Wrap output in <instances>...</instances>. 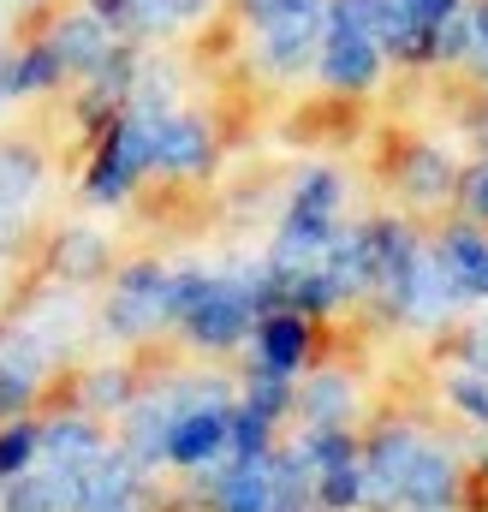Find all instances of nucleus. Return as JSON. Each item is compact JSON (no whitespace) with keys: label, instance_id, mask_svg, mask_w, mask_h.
I'll use <instances>...</instances> for the list:
<instances>
[{"label":"nucleus","instance_id":"1","mask_svg":"<svg viewBox=\"0 0 488 512\" xmlns=\"http://www.w3.org/2000/svg\"><path fill=\"white\" fill-rule=\"evenodd\" d=\"M143 173H155V120L137 108H120L102 126V149L84 173V191H90V203H125Z\"/></svg>","mask_w":488,"mask_h":512},{"label":"nucleus","instance_id":"2","mask_svg":"<svg viewBox=\"0 0 488 512\" xmlns=\"http://www.w3.org/2000/svg\"><path fill=\"white\" fill-rule=\"evenodd\" d=\"M322 42H328V0H304V6H286V12H268V18L250 24L256 66L274 72V78H304V72H316Z\"/></svg>","mask_w":488,"mask_h":512},{"label":"nucleus","instance_id":"3","mask_svg":"<svg viewBox=\"0 0 488 512\" xmlns=\"http://www.w3.org/2000/svg\"><path fill=\"white\" fill-rule=\"evenodd\" d=\"M262 322V298H256V274H244V280H227V274H209V286H203V298L179 316V328L197 340V346H209V352H221V346H239L244 334Z\"/></svg>","mask_w":488,"mask_h":512},{"label":"nucleus","instance_id":"4","mask_svg":"<svg viewBox=\"0 0 488 512\" xmlns=\"http://www.w3.org/2000/svg\"><path fill=\"white\" fill-rule=\"evenodd\" d=\"M167 286H173V268H161V262H131V268H120V280L108 292V334L114 340H143L161 322H173Z\"/></svg>","mask_w":488,"mask_h":512},{"label":"nucleus","instance_id":"5","mask_svg":"<svg viewBox=\"0 0 488 512\" xmlns=\"http://www.w3.org/2000/svg\"><path fill=\"white\" fill-rule=\"evenodd\" d=\"M387 72V48L375 36H358V30H328L322 54H316V78L334 90V96H369Z\"/></svg>","mask_w":488,"mask_h":512},{"label":"nucleus","instance_id":"6","mask_svg":"<svg viewBox=\"0 0 488 512\" xmlns=\"http://www.w3.org/2000/svg\"><path fill=\"white\" fill-rule=\"evenodd\" d=\"M48 364H54V346H48L30 322H18V328L0 334V417L18 411V405L36 393V382L48 376Z\"/></svg>","mask_w":488,"mask_h":512},{"label":"nucleus","instance_id":"7","mask_svg":"<svg viewBox=\"0 0 488 512\" xmlns=\"http://www.w3.org/2000/svg\"><path fill=\"white\" fill-rule=\"evenodd\" d=\"M48 42H54V54L66 60L72 78H90V72L108 60V48H114L120 36H114V24H108L96 6H78V12H60V18L48 24Z\"/></svg>","mask_w":488,"mask_h":512},{"label":"nucleus","instance_id":"8","mask_svg":"<svg viewBox=\"0 0 488 512\" xmlns=\"http://www.w3.org/2000/svg\"><path fill=\"white\" fill-rule=\"evenodd\" d=\"M209 161H215V131H209V120L179 114V108L155 120V173L191 179V173H209Z\"/></svg>","mask_w":488,"mask_h":512},{"label":"nucleus","instance_id":"9","mask_svg":"<svg viewBox=\"0 0 488 512\" xmlns=\"http://www.w3.org/2000/svg\"><path fill=\"white\" fill-rule=\"evenodd\" d=\"M137 72H143V54H137V42H125V36H120V42L108 48V60H102L90 78H78V84H84V102H78V108H84V120H90V126H108L125 102H131Z\"/></svg>","mask_w":488,"mask_h":512},{"label":"nucleus","instance_id":"10","mask_svg":"<svg viewBox=\"0 0 488 512\" xmlns=\"http://www.w3.org/2000/svg\"><path fill=\"white\" fill-rule=\"evenodd\" d=\"M227 435H233V405H191L167 429V459L173 465H215V459H227Z\"/></svg>","mask_w":488,"mask_h":512},{"label":"nucleus","instance_id":"11","mask_svg":"<svg viewBox=\"0 0 488 512\" xmlns=\"http://www.w3.org/2000/svg\"><path fill=\"white\" fill-rule=\"evenodd\" d=\"M459 179H465V167H459L441 143H411V149L399 155V191H405L417 209H435V203L459 197Z\"/></svg>","mask_w":488,"mask_h":512},{"label":"nucleus","instance_id":"12","mask_svg":"<svg viewBox=\"0 0 488 512\" xmlns=\"http://www.w3.org/2000/svg\"><path fill=\"white\" fill-rule=\"evenodd\" d=\"M304 352H310V322H304V310H268L262 322H256V370H274V376H292L298 364H304Z\"/></svg>","mask_w":488,"mask_h":512},{"label":"nucleus","instance_id":"13","mask_svg":"<svg viewBox=\"0 0 488 512\" xmlns=\"http://www.w3.org/2000/svg\"><path fill=\"white\" fill-rule=\"evenodd\" d=\"M209 501H215V512H274V495H268V453H256V459H227V465L209 477Z\"/></svg>","mask_w":488,"mask_h":512},{"label":"nucleus","instance_id":"14","mask_svg":"<svg viewBox=\"0 0 488 512\" xmlns=\"http://www.w3.org/2000/svg\"><path fill=\"white\" fill-rule=\"evenodd\" d=\"M399 507L411 512H441L453 507V459L441 453V447H417V459L405 465V477H399Z\"/></svg>","mask_w":488,"mask_h":512},{"label":"nucleus","instance_id":"15","mask_svg":"<svg viewBox=\"0 0 488 512\" xmlns=\"http://www.w3.org/2000/svg\"><path fill=\"white\" fill-rule=\"evenodd\" d=\"M66 78H72V72H66V60L54 54L48 36H36V42H24V48L6 54V96H12V102H24V96H48V90H60Z\"/></svg>","mask_w":488,"mask_h":512},{"label":"nucleus","instance_id":"16","mask_svg":"<svg viewBox=\"0 0 488 512\" xmlns=\"http://www.w3.org/2000/svg\"><path fill=\"white\" fill-rule=\"evenodd\" d=\"M292 405L310 417V429H340V423L352 417V382H346L340 370H316L310 382L298 387Z\"/></svg>","mask_w":488,"mask_h":512},{"label":"nucleus","instance_id":"17","mask_svg":"<svg viewBox=\"0 0 488 512\" xmlns=\"http://www.w3.org/2000/svg\"><path fill=\"white\" fill-rule=\"evenodd\" d=\"M108 268V239L102 233H90V227H66L60 233V245H54V274L60 280H96Z\"/></svg>","mask_w":488,"mask_h":512},{"label":"nucleus","instance_id":"18","mask_svg":"<svg viewBox=\"0 0 488 512\" xmlns=\"http://www.w3.org/2000/svg\"><path fill=\"white\" fill-rule=\"evenodd\" d=\"M471 48H477V6L459 0L429 36V66H471Z\"/></svg>","mask_w":488,"mask_h":512},{"label":"nucleus","instance_id":"19","mask_svg":"<svg viewBox=\"0 0 488 512\" xmlns=\"http://www.w3.org/2000/svg\"><path fill=\"white\" fill-rule=\"evenodd\" d=\"M102 453V435L84 423V417H60L42 429V459L48 465H90Z\"/></svg>","mask_w":488,"mask_h":512},{"label":"nucleus","instance_id":"20","mask_svg":"<svg viewBox=\"0 0 488 512\" xmlns=\"http://www.w3.org/2000/svg\"><path fill=\"white\" fill-rule=\"evenodd\" d=\"M36 185H42V155L30 143H6L0 149V203L24 215V203L36 197Z\"/></svg>","mask_w":488,"mask_h":512},{"label":"nucleus","instance_id":"21","mask_svg":"<svg viewBox=\"0 0 488 512\" xmlns=\"http://www.w3.org/2000/svg\"><path fill=\"white\" fill-rule=\"evenodd\" d=\"M173 102H179L173 66H161V60H143V72H137V84H131V102H125V108H137V114L161 120V114H173Z\"/></svg>","mask_w":488,"mask_h":512},{"label":"nucleus","instance_id":"22","mask_svg":"<svg viewBox=\"0 0 488 512\" xmlns=\"http://www.w3.org/2000/svg\"><path fill=\"white\" fill-rule=\"evenodd\" d=\"M108 24H114V36L125 42H143V36H161V18H155V0H90Z\"/></svg>","mask_w":488,"mask_h":512},{"label":"nucleus","instance_id":"23","mask_svg":"<svg viewBox=\"0 0 488 512\" xmlns=\"http://www.w3.org/2000/svg\"><path fill=\"white\" fill-rule=\"evenodd\" d=\"M298 459L310 465V477H328V471L352 465L358 453H352V441H346L340 429H310V435H304V447H298Z\"/></svg>","mask_w":488,"mask_h":512},{"label":"nucleus","instance_id":"24","mask_svg":"<svg viewBox=\"0 0 488 512\" xmlns=\"http://www.w3.org/2000/svg\"><path fill=\"white\" fill-rule=\"evenodd\" d=\"M6 512H60V495H54V477L42 471V477H12V489H6Z\"/></svg>","mask_w":488,"mask_h":512},{"label":"nucleus","instance_id":"25","mask_svg":"<svg viewBox=\"0 0 488 512\" xmlns=\"http://www.w3.org/2000/svg\"><path fill=\"white\" fill-rule=\"evenodd\" d=\"M36 453H42V429H30V423L0 429V477H18Z\"/></svg>","mask_w":488,"mask_h":512},{"label":"nucleus","instance_id":"26","mask_svg":"<svg viewBox=\"0 0 488 512\" xmlns=\"http://www.w3.org/2000/svg\"><path fill=\"white\" fill-rule=\"evenodd\" d=\"M447 399H453L471 423H488V376L483 370H459V376H447Z\"/></svg>","mask_w":488,"mask_h":512},{"label":"nucleus","instance_id":"27","mask_svg":"<svg viewBox=\"0 0 488 512\" xmlns=\"http://www.w3.org/2000/svg\"><path fill=\"white\" fill-rule=\"evenodd\" d=\"M292 399H298V393H292V376H274V370H256V376H250V399H244V405H256L262 417H280V411H286Z\"/></svg>","mask_w":488,"mask_h":512},{"label":"nucleus","instance_id":"28","mask_svg":"<svg viewBox=\"0 0 488 512\" xmlns=\"http://www.w3.org/2000/svg\"><path fill=\"white\" fill-rule=\"evenodd\" d=\"M84 399H90L96 411H125V405H131V382H125L120 370H96L90 387H84Z\"/></svg>","mask_w":488,"mask_h":512},{"label":"nucleus","instance_id":"29","mask_svg":"<svg viewBox=\"0 0 488 512\" xmlns=\"http://www.w3.org/2000/svg\"><path fill=\"white\" fill-rule=\"evenodd\" d=\"M459 203H465L471 221H488V155L477 161V167H465V179H459Z\"/></svg>","mask_w":488,"mask_h":512},{"label":"nucleus","instance_id":"30","mask_svg":"<svg viewBox=\"0 0 488 512\" xmlns=\"http://www.w3.org/2000/svg\"><path fill=\"white\" fill-rule=\"evenodd\" d=\"M215 0H155V18H161V36L167 30H179V24H197L203 12H209Z\"/></svg>","mask_w":488,"mask_h":512},{"label":"nucleus","instance_id":"31","mask_svg":"<svg viewBox=\"0 0 488 512\" xmlns=\"http://www.w3.org/2000/svg\"><path fill=\"white\" fill-rule=\"evenodd\" d=\"M471 6H477V48H471V66L465 72L488 90V0H471Z\"/></svg>","mask_w":488,"mask_h":512},{"label":"nucleus","instance_id":"32","mask_svg":"<svg viewBox=\"0 0 488 512\" xmlns=\"http://www.w3.org/2000/svg\"><path fill=\"white\" fill-rule=\"evenodd\" d=\"M471 137H477V149L488 155V90H483V108L471 114Z\"/></svg>","mask_w":488,"mask_h":512},{"label":"nucleus","instance_id":"33","mask_svg":"<svg viewBox=\"0 0 488 512\" xmlns=\"http://www.w3.org/2000/svg\"><path fill=\"white\" fill-rule=\"evenodd\" d=\"M12 96H6V54H0V108H6Z\"/></svg>","mask_w":488,"mask_h":512},{"label":"nucleus","instance_id":"34","mask_svg":"<svg viewBox=\"0 0 488 512\" xmlns=\"http://www.w3.org/2000/svg\"><path fill=\"white\" fill-rule=\"evenodd\" d=\"M477 298L488 304V262H483V274H477Z\"/></svg>","mask_w":488,"mask_h":512},{"label":"nucleus","instance_id":"35","mask_svg":"<svg viewBox=\"0 0 488 512\" xmlns=\"http://www.w3.org/2000/svg\"><path fill=\"white\" fill-rule=\"evenodd\" d=\"M6 6H30V0H6Z\"/></svg>","mask_w":488,"mask_h":512},{"label":"nucleus","instance_id":"36","mask_svg":"<svg viewBox=\"0 0 488 512\" xmlns=\"http://www.w3.org/2000/svg\"><path fill=\"white\" fill-rule=\"evenodd\" d=\"M0 18H6V0H0Z\"/></svg>","mask_w":488,"mask_h":512}]
</instances>
